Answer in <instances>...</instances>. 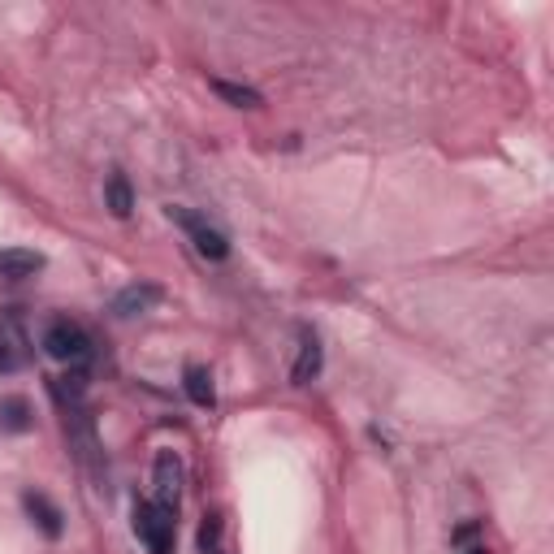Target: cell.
<instances>
[{
    "label": "cell",
    "mask_w": 554,
    "mask_h": 554,
    "mask_svg": "<svg viewBox=\"0 0 554 554\" xmlns=\"http://www.w3.org/2000/svg\"><path fill=\"white\" fill-rule=\"evenodd\" d=\"M169 217H174L178 226L191 234L195 252H200L204 260H226V256H230V243H226V234H221V230H213V226H208L204 217L187 213V208H169Z\"/></svg>",
    "instance_id": "cell-3"
},
{
    "label": "cell",
    "mask_w": 554,
    "mask_h": 554,
    "mask_svg": "<svg viewBox=\"0 0 554 554\" xmlns=\"http://www.w3.org/2000/svg\"><path fill=\"white\" fill-rule=\"evenodd\" d=\"M182 386H187V399H191L195 407H213V403H217L213 373H208L204 364H187V373H182Z\"/></svg>",
    "instance_id": "cell-11"
},
{
    "label": "cell",
    "mask_w": 554,
    "mask_h": 554,
    "mask_svg": "<svg viewBox=\"0 0 554 554\" xmlns=\"http://www.w3.org/2000/svg\"><path fill=\"white\" fill-rule=\"evenodd\" d=\"M321 364H325L321 338H316L312 329H303L299 334V360H295V368H290V381H295V386H308V381H316V373H321Z\"/></svg>",
    "instance_id": "cell-9"
},
{
    "label": "cell",
    "mask_w": 554,
    "mask_h": 554,
    "mask_svg": "<svg viewBox=\"0 0 554 554\" xmlns=\"http://www.w3.org/2000/svg\"><path fill=\"white\" fill-rule=\"evenodd\" d=\"M44 351L52 355V360L70 364V368H87V360H91V338H87V329L78 325V321L61 316V321H52L44 329Z\"/></svg>",
    "instance_id": "cell-1"
},
{
    "label": "cell",
    "mask_w": 554,
    "mask_h": 554,
    "mask_svg": "<svg viewBox=\"0 0 554 554\" xmlns=\"http://www.w3.org/2000/svg\"><path fill=\"white\" fill-rule=\"evenodd\" d=\"M161 299H165V290L156 282H135V286H126V290L113 295V312L117 316H143V312H152Z\"/></svg>",
    "instance_id": "cell-7"
},
{
    "label": "cell",
    "mask_w": 554,
    "mask_h": 554,
    "mask_svg": "<svg viewBox=\"0 0 554 554\" xmlns=\"http://www.w3.org/2000/svg\"><path fill=\"white\" fill-rule=\"evenodd\" d=\"M464 554H485V546H472V550H464Z\"/></svg>",
    "instance_id": "cell-15"
},
{
    "label": "cell",
    "mask_w": 554,
    "mask_h": 554,
    "mask_svg": "<svg viewBox=\"0 0 554 554\" xmlns=\"http://www.w3.org/2000/svg\"><path fill=\"white\" fill-rule=\"evenodd\" d=\"M22 507H26V516H31V524L44 537H61L65 533V516H61V507L52 503L48 494H39V490H26L22 494Z\"/></svg>",
    "instance_id": "cell-6"
},
{
    "label": "cell",
    "mask_w": 554,
    "mask_h": 554,
    "mask_svg": "<svg viewBox=\"0 0 554 554\" xmlns=\"http://www.w3.org/2000/svg\"><path fill=\"white\" fill-rule=\"evenodd\" d=\"M31 360V338L18 321V312H0V373H18Z\"/></svg>",
    "instance_id": "cell-4"
},
{
    "label": "cell",
    "mask_w": 554,
    "mask_h": 554,
    "mask_svg": "<svg viewBox=\"0 0 554 554\" xmlns=\"http://www.w3.org/2000/svg\"><path fill=\"white\" fill-rule=\"evenodd\" d=\"M217 542H221V516H208L204 529H200V550L204 554H217Z\"/></svg>",
    "instance_id": "cell-14"
},
{
    "label": "cell",
    "mask_w": 554,
    "mask_h": 554,
    "mask_svg": "<svg viewBox=\"0 0 554 554\" xmlns=\"http://www.w3.org/2000/svg\"><path fill=\"white\" fill-rule=\"evenodd\" d=\"M152 490H156V507L174 511L178 516V498H182V459L174 451H161L152 464Z\"/></svg>",
    "instance_id": "cell-5"
},
{
    "label": "cell",
    "mask_w": 554,
    "mask_h": 554,
    "mask_svg": "<svg viewBox=\"0 0 554 554\" xmlns=\"http://www.w3.org/2000/svg\"><path fill=\"white\" fill-rule=\"evenodd\" d=\"M135 533L148 554H174V511L156 503H135Z\"/></svg>",
    "instance_id": "cell-2"
},
{
    "label": "cell",
    "mask_w": 554,
    "mask_h": 554,
    "mask_svg": "<svg viewBox=\"0 0 554 554\" xmlns=\"http://www.w3.org/2000/svg\"><path fill=\"white\" fill-rule=\"evenodd\" d=\"M44 269V256L35 247H0V277L5 282H22V277H35Z\"/></svg>",
    "instance_id": "cell-8"
},
{
    "label": "cell",
    "mask_w": 554,
    "mask_h": 554,
    "mask_svg": "<svg viewBox=\"0 0 554 554\" xmlns=\"http://www.w3.org/2000/svg\"><path fill=\"white\" fill-rule=\"evenodd\" d=\"M31 403L22 399V394H5L0 399V433H26L31 429Z\"/></svg>",
    "instance_id": "cell-12"
},
{
    "label": "cell",
    "mask_w": 554,
    "mask_h": 554,
    "mask_svg": "<svg viewBox=\"0 0 554 554\" xmlns=\"http://www.w3.org/2000/svg\"><path fill=\"white\" fill-rule=\"evenodd\" d=\"M104 204H109V213L117 221H126L135 213V191H130V178L126 174H109L104 178Z\"/></svg>",
    "instance_id": "cell-10"
},
{
    "label": "cell",
    "mask_w": 554,
    "mask_h": 554,
    "mask_svg": "<svg viewBox=\"0 0 554 554\" xmlns=\"http://www.w3.org/2000/svg\"><path fill=\"white\" fill-rule=\"evenodd\" d=\"M217 554H226V550H217Z\"/></svg>",
    "instance_id": "cell-16"
},
{
    "label": "cell",
    "mask_w": 554,
    "mask_h": 554,
    "mask_svg": "<svg viewBox=\"0 0 554 554\" xmlns=\"http://www.w3.org/2000/svg\"><path fill=\"white\" fill-rule=\"evenodd\" d=\"M213 91L226 104H234V109H260V91L256 87H243V83H230V78H213Z\"/></svg>",
    "instance_id": "cell-13"
}]
</instances>
